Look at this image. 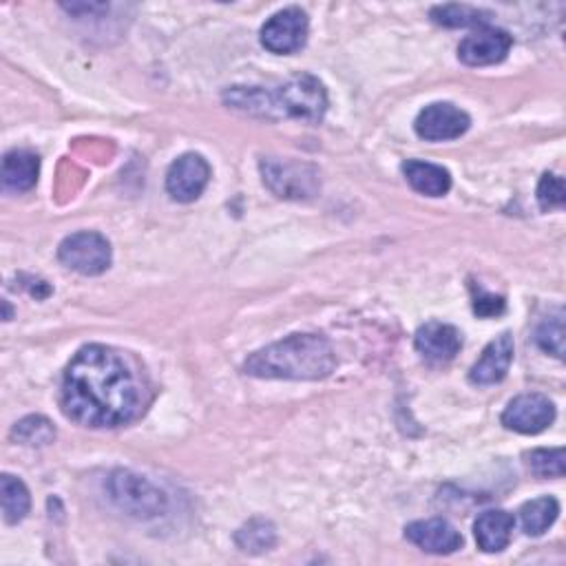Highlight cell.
I'll return each instance as SVG.
<instances>
[{
  "label": "cell",
  "instance_id": "6da1fadb",
  "mask_svg": "<svg viewBox=\"0 0 566 566\" xmlns=\"http://www.w3.org/2000/svg\"><path fill=\"white\" fill-rule=\"evenodd\" d=\"M62 409L86 427L126 424L142 409L139 382L117 352L86 345L64 371Z\"/></svg>",
  "mask_w": 566,
  "mask_h": 566
},
{
  "label": "cell",
  "instance_id": "5b68a950",
  "mask_svg": "<svg viewBox=\"0 0 566 566\" xmlns=\"http://www.w3.org/2000/svg\"><path fill=\"white\" fill-rule=\"evenodd\" d=\"M113 502L135 517H155L166 509V495L146 478L130 471H115L108 480Z\"/></svg>",
  "mask_w": 566,
  "mask_h": 566
},
{
  "label": "cell",
  "instance_id": "ba28073f",
  "mask_svg": "<svg viewBox=\"0 0 566 566\" xmlns=\"http://www.w3.org/2000/svg\"><path fill=\"white\" fill-rule=\"evenodd\" d=\"M555 420V405L542 394L515 396L502 411V424L517 433H539Z\"/></svg>",
  "mask_w": 566,
  "mask_h": 566
},
{
  "label": "cell",
  "instance_id": "d4e9b609",
  "mask_svg": "<svg viewBox=\"0 0 566 566\" xmlns=\"http://www.w3.org/2000/svg\"><path fill=\"white\" fill-rule=\"evenodd\" d=\"M537 201L544 210H551V208H562L564 201H566V188H564V179L559 175H553V172H546L542 179H539V186H537Z\"/></svg>",
  "mask_w": 566,
  "mask_h": 566
},
{
  "label": "cell",
  "instance_id": "8fae6325",
  "mask_svg": "<svg viewBox=\"0 0 566 566\" xmlns=\"http://www.w3.org/2000/svg\"><path fill=\"white\" fill-rule=\"evenodd\" d=\"M513 40L506 31L493 27H480L467 35L458 46V57L469 66H486L502 62L511 49Z\"/></svg>",
  "mask_w": 566,
  "mask_h": 566
},
{
  "label": "cell",
  "instance_id": "9a60e30c",
  "mask_svg": "<svg viewBox=\"0 0 566 566\" xmlns=\"http://www.w3.org/2000/svg\"><path fill=\"white\" fill-rule=\"evenodd\" d=\"M513 526L515 520L511 513L493 509V511H484L475 524H473V533H475V542L478 548H482L484 553H500L509 546L511 535H513Z\"/></svg>",
  "mask_w": 566,
  "mask_h": 566
},
{
  "label": "cell",
  "instance_id": "5bb4252c",
  "mask_svg": "<svg viewBox=\"0 0 566 566\" xmlns=\"http://www.w3.org/2000/svg\"><path fill=\"white\" fill-rule=\"evenodd\" d=\"M513 360V336L502 332L495 336L478 358V363L469 371V380L475 385H495L500 382Z\"/></svg>",
  "mask_w": 566,
  "mask_h": 566
},
{
  "label": "cell",
  "instance_id": "9c48e42d",
  "mask_svg": "<svg viewBox=\"0 0 566 566\" xmlns=\"http://www.w3.org/2000/svg\"><path fill=\"white\" fill-rule=\"evenodd\" d=\"M469 124L471 119L462 108L449 102H436L418 113L413 128L427 142H447L464 135Z\"/></svg>",
  "mask_w": 566,
  "mask_h": 566
},
{
  "label": "cell",
  "instance_id": "ffe728a7",
  "mask_svg": "<svg viewBox=\"0 0 566 566\" xmlns=\"http://www.w3.org/2000/svg\"><path fill=\"white\" fill-rule=\"evenodd\" d=\"M431 20L442 27H484L489 20L486 11L469 4H438L431 9Z\"/></svg>",
  "mask_w": 566,
  "mask_h": 566
},
{
  "label": "cell",
  "instance_id": "484cf974",
  "mask_svg": "<svg viewBox=\"0 0 566 566\" xmlns=\"http://www.w3.org/2000/svg\"><path fill=\"white\" fill-rule=\"evenodd\" d=\"M473 290V310L478 316H495L500 312H504V298L502 296H493V294H486L484 290Z\"/></svg>",
  "mask_w": 566,
  "mask_h": 566
},
{
  "label": "cell",
  "instance_id": "cb8c5ba5",
  "mask_svg": "<svg viewBox=\"0 0 566 566\" xmlns=\"http://www.w3.org/2000/svg\"><path fill=\"white\" fill-rule=\"evenodd\" d=\"M562 318H564V314L557 312L555 316L544 318L542 325H539L537 332H535L537 345H539L544 352H548V354H553V356H557V358L564 356V321H562Z\"/></svg>",
  "mask_w": 566,
  "mask_h": 566
},
{
  "label": "cell",
  "instance_id": "7402d4cb",
  "mask_svg": "<svg viewBox=\"0 0 566 566\" xmlns=\"http://www.w3.org/2000/svg\"><path fill=\"white\" fill-rule=\"evenodd\" d=\"M13 436L24 444L42 447L55 438V429L44 416H27L13 427Z\"/></svg>",
  "mask_w": 566,
  "mask_h": 566
},
{
  "label": "cell",
  "instance_id": "3957f363",
  "mask_svg": "<svg viewBox=\"0 0 566 566\" xmlns=\"http://www.w3.org/2000/svg\"><path fill=\"white\" fill-rule=\"evenodd\" d=\"M272 97L274 117H296L303 122H321L327 111V93L314 75H294L281 84Z\"/></svg>",
  "mask_w": 566,
  "mask_h": 566
},
{
  "label": "cell",
  "instance_id": "2e32d148",
  "mask_svg": "<svg viewBox=\"0 0 566 566\" xmlns=\"http://www.w3.org/2000/svg\"><path fill=\"white\" fill-rule=\"evenodd\" d=\"M40 161L31 150H9L2 159V186L11 192L31 190L38 181Z\"/></svg>",
  "mask_w": 566,
  "mask_h": 566
},
{
  "label": "cell",
  "instance_id": "7a4b0ae2",
  "mask_svg": "<svg viewBox=\"0 0 566 566\" xmlns=\"http://www.w3.org/2000/svg\"><path fill=\"white\" fill-rule=\"evenodd\" d=\"M336 354L332 345L316 334H292L254 352L243 369L256 378L318 380L334 371Z\"/></svg>",
  "mask_w": 566,
  "mask_h": 566
},
{
  "label": "cell",
  "instance_id": "4fadbf2b",
  "mask_svg": "<svg viewBox=\"0 0 566 566\" xmlns=\"http://www.w3.org/2000/svg\"><path fill=\"white\" fill-rule=\"evenodd\" d=\"M416 349L420 356L433 365H444L455 358V354L462 347L460 332L453 325L440 323V321H429L416 332Z\"/></svg>",
  "mask_w": 566,
  "mask_h": 566
},
{
  "label": "cell",
  "instance_id": "d6986e66",
  "mask_svg": "<svg viewBox=\"0 0 566 566\" xmlns=\"http://www.w3.org/2000/svg\"><path fill=\"white\" fill-rule=\"evenodd\" d=\"M0 491H2L4 522L15 524V522L24 520V515L29 513V506H31V497H29L24 482L4 473L0 480Z\"/></svg>",
  "mask_w": 566,
  "mask_h": 566
},
{
  "label": "cell",
  "instance_id": "e0dca14e",
  "mask_svg": "<svg viewBox=\"0 0 566 566\" xmlns=\"http://www.w3.org/2000/svg\"><path fill=\"white\" fill-rule=\"evenodd\" d=\"M402 172L409 181V186L427 197H442L451 188V175L447 168L429 161L409 159L402 164Z\"/></svg>",
  "mask_w": 566,
  "mask_h": 566
},
{
  "label": "cell",
  "instance_id": "603a6c76",
  "mask_svg": "<svg viewBox=\"0 0 566 566\" xmlns=\"http://www.w3.org/2000/svg\"><path fill=\"white\" fill-rule=\"evenodd\" d=\"M528 469L539 478H562L564 475V449H535L526 453Z\"/></svg>",
  "mask_w": 566,
  "mask_h": 566
},
{
  "label": "cell",
  "instance_id": "30bf717a",
  "mask_svg": "<svg viewBox=\"0 0 566 566\" xmlns=\"http://www.w3.org/2000/svg\"><path fill=\"white\" fill-rule=\"evenodd\" d=\"M210 179L208 161L197 153H186L177 157L166 172V190L175 201H195Z\"/></svg>",
  "mask_w": 566,
  "mask_h": 566
},
{
  "label": "cell",
  "instance_id": "8992f818",
  "mask_svg": "<svg viewBox=\"0 0 566 566\" xmlns=\"http://www.w3.org/2000/svg\"><path fill=\"white\" fill-rule=\"evenodd\" d=\"M57 259L80 274H102L111 265V243L99 232L82 230L60 243Z\"/></svg>",
  "mask_w": 566,
  "mask_h": 566
},
{
  "label": "cell",
  "instance_id": "277c9868",
  "mask_svg": "<svg viewBox=\"0 0 566 566\" xmlns=\"http://www.w3.org/2000/svg\"><path fill=\"white\" fill-rule=\"evenodd\" d=\"M263 184L281 199H310L318 192V170L303 161L274 159L261 161Z\"/></svg>",
  "mask_w": 566,
  "mask_h": 566
},
{
  "label": "cell",
  "instance_id": "52a82bcc",
  "mask_svg": "<svg viewBox=\"0 0 566 566\" xmlns=\"http://www.w3.org/2000/svg\"><path fill=\"white\" fill-rule=\"evenodd\" d=\"M307 15L298 7L276 11L261 29V44L272 53H294L305 44Z\"/></svg>",
  "mask_w": 566,
  "mask_h": 566
},
{
  "label": "cell",
  "instance_id": "44dd1931",
  "mask_svg": "<svg viewBox=\"0 0 566 566\" xmlns=\"http://www.w3.org/2000/svg\"><path fill=\"white\" fill-rule=\"evenodd\" d=\"M237 544L245 553H261L274 544V526L265 520H250L239 533Z\"/></svg>",
  "mask_w": 566,
  "mask_h": 566
},
{
  "label": "cell",
  "instance_id": "7c38bea8",
  "mask_svg": "<svg viewBox=\"0 0 566 566\" xmlns=\"http://www.w3.org/2000/svg\"><path fill=\"white\" fill-rule=\"evenodd\" d=\"M405 535L418 548L433 553V555H449L462 546V535L458 533V528L442 517L411 522V524H407Z\"/></svg>",
  "mask_w": 566,
  "mask_h": 566
},
{
  "label": "cell",
  "instance_id": "ac0fdd59",
  "mask_svg": "<svg viewBox=\"0 0 566 566\" xmlns=\"http://www.w3.org/2000/svg\"><path fill=\"white\" fill-rule=\"evenodd\" d=\"M557 513H559V504L555 497H551V495L535 497V500L522 504V509H520L522 531L526 535H542L557 520Z\"/></svg>",
  "mask_w": 566,
  "mask_h": 566
}]
</instances>
